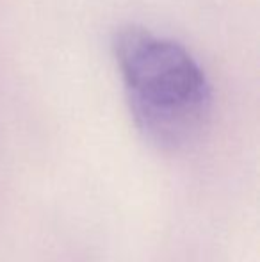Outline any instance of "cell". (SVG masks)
Segmentation results:
<instances>
[{"instance_id":"cell-1","label":"cell","mask_w":260,"mask_h":262,"mask_svg":"<svg viewBox=\"0 0 260 262\" xmlns=\"http://www.w3.org/2000/svg\"><path fill=\"white\" fill-rule=\"evenodd\" d=\"M112 54L139 134L162 152L195 145L210 120L212 90L191 52L130 24L114 32Z\"/></svg>"}]
</instances>
